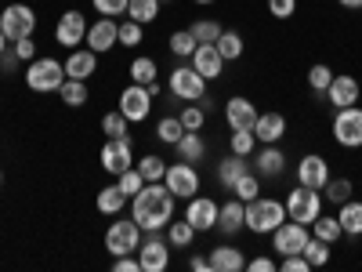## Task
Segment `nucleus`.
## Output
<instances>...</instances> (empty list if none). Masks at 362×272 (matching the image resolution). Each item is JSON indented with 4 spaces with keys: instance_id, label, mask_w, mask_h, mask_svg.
Masks as SVG:
<instances>
[{
    "instance_id": "obj_43",
    "label": "nucleus",
    "mask_w": 362,
    "mask_h": 272,
    "mask_svg": "<svg viewBox=\"0 0 362 272\" xmlns=\"http://www.w3.org/2000/svg\"><path fill=\"white\" fill-rule=\"evenodd\" d=\"M127 128H131V120L119 113V109H112V113L102 116V131H105V138H127Z\"/></svg>"
},
{
    "instance_id": "obj_26",
    "label": "nucleus",
    "mask_w": 362,
    "mask_h": 272,
    "mask_svg": "<svg viewBox=\"0 0 362 272\" xmlns=\"http://www.w3.org/2000/svg\"><path fill=\"white\" fill-rule=\"evenodd\" d=\"M174 149H177V160H189V164H199L206 157V142L199 131H185L174 142Z\"/></svg>"
},
{
    "instance_id": "obj_34",
    "label": "nucleus",
    "mask_w": 362,
    "mask_h": 272,
    "mask_svg": "<svg viewBox=\"0 0 362 272\" xmlns=\"http://www.w3.org/2000/svg\"><path fill=\"white\" fill-rule=\"evenodd\" d=\"M312 236L326 239V244H337V239L344 236V229H341L337 215H319V218L312 222Z\"/></svg>"
},
{
    "instance_id": "obj_39",
    "label": "nucleus",
    "mask_w": 362,
    "mask_h": 272,
    "mask_svg": "<svg viewBox=\"0 0 362 272\" xmlns=\"http://www.w3.org/2000/svg\"><path fill=\"white\" fill-rule=\"evenodd\" d=\"M134 167H138V174H141L145 181H163V174H167V160H163V157H156V153L141 157Z\"/></svg>"
},
{
    "instance_id": "obj_40",
    "label": "nucleus",
    "mask_w": 362,
    "mask_h": 272,
    "mask_svg": "<svg viewBox=\"0 0 362 272\" xmlns=\"http://www.w3.org/2000/svg\"><path fill=\"white\" fill-rule=\"evenodd\" d=\"M329 80H334V69H329L326 62H315V66L308 69V87H312V95H315V98H326Z\"/></svg>"
},
{
    "instance_id": "obj_19",
    "label": "nucleus",
    "mask_w": 362,
    "mask_h": 272,
    "mask_svg": "<svg viewBox=\"0 0 362 272\" xmlns=\"http://www.w3.org/2000/svg\"><path fill=\"white\" fill-rule=\"evenodd\" d=\"M225 124H228L232 131H254V124H257V106H254L250 98H243V95H232V98L225 102Z\"/></svg>"
},
{
    "instance_id": "obj_41",
    "label": "nucleus",
    "mask_w": 362,
    "mask_h": 272,
    "mask_svg": "<svg viewBox=\"0 0 362 272\" xmlns=\"http://www.w3.org/2000/svg\"><path fill=\"white\" fill-rule=\"evenodd\" d=\"M300 254H305V261H308L312 268H322V265L329 261V254H334V251H329V244H326V239L312 236L308 244H305V251H300Z\"/></svg>"
},
{
    "instance_id": "obj_8",
    "label": "nucleus",
    "mask_w": 362,
    "mask_h": 272,
    "mask_svg": "<svg viewBox=\"0 0 362 272\" xmlns=\"http://www.w3.org/2000/svg\"><path fill=\"white\" fill-rule=\"evenodd\" d=\"M163 186L170 189V196H174V200H192V196L199 193V171H196V164H189V160L167 164Z\"/></svg>"
},
{
    "instance_id": "obj_38",
    "label": "nucleus",
    "mask_w": 362,
    "mask_h": 272,
    "mask_svg": "<svg viewBox=\"0 0 362 272\" xmlns=\"http://www.w3.org/2000/svg\"><path fill=\"white\" fill-rule=\"evenodd\" d=\"M189 29H192V37H196L199 44H214V40L225 33V26H221L218 18H196Z\"/></svg>"
},
{
    "instance_id": "obj_16",
    "label": "nucleus",
    "mask_w": 362,
    "mask_h": 272,
    "mask_svg": "<svg viewBox=\"0 0 362 272\" xmlns=\"http://www.w3.org/2000/svg\"><path fill=\"white\" fill-rule=\"evenodd\" d=\"M119 44V22L116 18H105L98 15V22L87 26V37H83V47H90L95 55H105Z\"/></svg>"
},
{
    "instance_id": "obj_47",
    "label": "nucleus",
    "mask_w": 362,
    "mask_h": 272,
    "mask_svg": "<svg viewBox=\"0 0 362 272\" xmlns=\"http://www.w3.org/2000/svg\"><path fill=\"white\" fill-rule=\"evenodd\" d=\"M127 4H131V0H90V8H95L98 15H105V18L127 15Z\"/></svg>"
},
{
    "instance_id": "obj_36",
    "label": "nucleus",
    "mask_w": 362,
    "mask_h": 272,
    "mask_svg": "<svg viewBox=\"0 0 362 272\" xmlns=\"http://www.w3.org/2000/svg\"><path fill=\"white\" fill-rule=\"evenodd\" d=\"M160 8H163L160 0H131V4H127V18L148 26V22H156V18H160Z\"/></svg>"
},
{
    "instance_id": "obj_24",
    "label": "nucleus",
    "mask_w": 362,
    "mask_h": 272,
    "mask_svg": "<svg viewBox=\"0 0 362 272\" xmlns=\"http://www.w3.org/2000/svg\"><path fill=\"white\" fill-rule=\"evenodd\" d=\"M239 229H247V203L239 200V196H232V200L221 203V210H218V232L235 236Z\"/></svg>"
},
{
    "instance_id": "obj_13",
    "label": "nucleus",
    "mask_w": 362,
    "mask_h": 272,
    "mask_svg": "<svg viewBox=\"0 0 362 272\" xmlns=\"http://www.w3.org/2000/svg\"><path fill=\"white\" fill-rule=\"evenodd\" d=\"M308 239H312L308 225L290 222V218H286L279 229H272V247H276V254H300Z\"/></svg>"
},
{
    "instance_id": "obj_17",
    "label": "nucleus",
    "mask_w": 362,
    "mask_h": 272,
    "mask_svg": "<svg viewBox=\"0 0 362 272\" xmlns=\"http://www.w3.org/2000/svg\"><path fill=\"white\" fill-rule=\"evenodd\" d=\"M329 178H334V174H329L326 157H319V153L300 157V164H297V186H308V189H319L322 193Z\"/></svg>"
},
{
    "instance_id": "obj_56",
    "label": "nucleus",
    "mask_w": 362,
    "mask_h": 272,
    "mask_svg": "<svg viewBox=\"0 0 362 272\" xmlns=\"http://www.w3.org/2000/svg\"><path fill=\"white\" fill-rule=\"evenodd\" d=\"M189 265H192L196 272H210V258H203V254H192V258H189Z\"/></svg>"
},
{
    "instance_id": "obj_21",
    "label": "nucleus",
    "mask_w": 362,
    "mask_h": 272,
    "mask_svg": "<svg viewBox=\"0 0 362 272\" xmlns=\"http://www.w3.org/2000/svg\"><path fill=\"white\" fill-rule=\"evenodd\" d=\"M192 69L203 76V80H218L221 73H225V58H221V51L214 47V44H199L196 51H192Z\"/></svg>"
},
{
    "instance_id": "obj_42",
    "label": "nucleus",
    "mask_w": 362,
    "mask_h": 272,
    "mask_svg": "<svg viewBox=\"0 0 362 272\" xmlns=\"http://www.w3.org/2000/svg\"><path fill=\"white\" fill-rule=\"evenodd\" d=\"M177 116H181V128L185 131H203V124H206V109L199 102H185Z\"/></svg>"
},
{
    "instance_id": "obj_50",
    "label": "nucleus",
    "mask_w": 362,
    "mask_h": 272,
    "mask_svg": "<svg viewBox=\"0 0 362 272\" xmlns=\"http://www.w3.org/2000/svg\"><path fill=\"white\" fill-rule=\"evenodd\" d=\"M18 69H25V62L18 58V51H15V47H8L4 55H0V73L11 76V73H18Z\"/></svg>"
},
{
    "instance_id": "obj_31",
    "label": "nucleus",
    "mask_w": 362,
    "mask_h": 272,
    "mask_svg": "<svg viewBox=\"0 0 362 272\" xmlns=\"http://www.w3.org/2000/svg\"><path fill=\"white\" fill-rule=\"evenodd\" d=\"M163 232H167V244H170V247H177V251L192 247V239H196V229H192L185 218H170V225H167Z\"/></svg>"
},
{
    "instance_id": "obj_1",
    "label": "nucleus",
    "mask_w": 362,
    "mask_h": 272,
    "mask_svg": "<svg viewBox=\"0 0 362 272\" xmlns=\"http://www.w3.org/2000/svg\"><path fill=\"white\" fill-rule=\"evenodd\" d=\"M131 218L141 225V232H163L174 218V196L163 181H145L141 193L131 196Z\"/></svg>"
},
{
    "instance_id": "obj_3",
    "label": "nucleus",
    "mask_w": 362,
    "mask_h": 272,
    "mask_svg": "<svg viewBox=\"0 0 362 272\" xmlns=\"http://www.w3.org/2000/svg\"><path fill=\"white\" fill-rule=\"evenodd\" d=\"M286 222V203L272 196H254L247 200V229L257 236H268L272 229H279Z\"/></svg>"
},
{
    "instance_id": "obj_5",
    "label": "nucleus",
    "mask_w": 362,
    "mask_h": 272,
    "mask_svg": "<svg viewBox=\"0 0 362 272\" xmlns=\"http://www.w3.org/2000/svg\"><path fill=\"white\" fill-rule=\"evenodd\" d=\"M283 203H286V218L300 222V225H312L322 215V196H319V189H308V186L290 189V196Z\"/></svg>"
},
{
    "instance_id": "obj_33",
    "label": "nucleus",
    "mask_w": 362,
    "mask_h": 272,
    "mask_svg": "<svg viewBox=\"0 0 362 272\" xmlns=\"http://www.w3.org/2000/svg\"><path fill=\"white\" fill-rule=\"evenodd\" d=\"M167 47H170L174 58H181V62H185V58H192V51L199 47V40L192 37V29H177V33H170Z\"/></svg>"
},
{
    "instance_id": "obj_15",
    "label": "nucleus",
    "mask_w": 362,
    "mask_h": 272,
    "mask_svg": "<svg viewBox=\"0 0 362 272\" xmlns=\"http://www.w3.org/2000/svg\"><path fill=\"white\" fill-rule=\"evenodd\" d=\"M189 207H185V215H181V218H185L196 232H210V229H218V210H221V203H214V200H210V196H192V200H185Z\"/></svg>"
},
{
    "instance_id": "obj_45",
    "label": "nucleus",
    "mask_w": 362,
    "mask_h": 272,
    "mask_svg": "<svg viewBox=\"0 0 362 272\" xmlns=\"http://www.w3.org/2000/svg\"><path fill=\"white\" fill-rule=\"evenodd\" d=\"M254 149H257L254 131H232V138H228V153H235V157H254Z\"/></svg>"
},
{
    "instance_id": "obj_25",
    "label": "nucleus",
    "mask_w": 362,
    "mask_h": 272,
    "mask_svg": "<svg viewBox=\"0 0 362 272\" xmlns=\"http://www.w3.org/2000/svg\"><path fill=\"white\" fill-rule=\"evenodd\" d=\"M206 258H210V268H214V272H239V268H247L243 251L232 247V244H218Z\"/></svg>"
},
{
    "instance_id": "obj_10",
    "label": "nucleus",
    "mask_w": 362,
    "mask_h": 272,
    "mask_svg": "<svg viewBox=\"0 0 362 272\" xmlns=\"http://www.w3.org/2000/svg\"><path fill=\"white\" fill-rule=\"evenodd\" d=\"M138 265H141V272H163L170 265V244H167V236L145 232L141 244H138Z\"/></svg>"
},
{
    "instance_id": "obj_46",
    "label": "nucleus",
    "mask_w": 362,
    "mask_h": 272,
    "mask_svg": "<svg viewBox=\"0 0 362 272\" xmlns=\"http://www.w3.org/2000/svg\"><path fill=\"white\" fill-rule=\"evenodd\" d=\"M181 135H185V128H181V116H163L160 124H156V138L163 145H174Z\"/></svg>"
},
{
    "instance_id": "obj_49",
    "label": "nucleus",
    "mask_w": 362,
    "mask_h": 272,
    "mask_svg": "<svg viewBox=\"0 0 362 272\" xmlns=\"http://www.w3.org/2000/svg\"><path fill=\"white\" fill-rule=\"evenodd\" d=\"M116 186H119V189H124V196L131 200L134 193H141V186H145V178L138 174V167H131V171H124V174H119V178H116Z\"/></svg>"
},
{
    "instance_id": "obj_28",
    "label": "nucleus",
    "mask_w": 362,
    "mask_h": 272,
    "mask_svg": "<svg viewBox=\"0 0 362 272\" xmlns=\"http://www.w3.org/2000/svg\"><path fill=\"white\" fill-rule=\"evenodd\" d=\"M337 222L344 229V236H362V200H344L337 207Z\"/></svg>"
},
{
    "instance_id": "obj_7",
    "label": "nucleus",
    "mask_w": 362,
    "mask_h": 272,
    "mask_svg": "<svg viewBox=\"0 0 362 272\" xmlns=\"http://www.w3.org/2000/svg\"><path fill=\"white\" fill-rule=\"evenodd\" d=\"M0 29H4V37L15 44V40H25L37 33V11L29 4H8L0 11Z\"/></svg>"
},
{
    "instance_id": "obj_4",
    "label": "nucleus",
    "mask_w": 362,
    "mask_h": 272,
    "mask_svg": "<svg viewBox=\"0 0 362 272\" xmlns=\"http://www.w3.org/2000/svg\"><path fill=\"white\" fill-rule=\"evenodd\" d=\"M167 91H170L174 102H199V98H206V80L192 69V62L174 66L170 76H167Z\"/></svg>"
},
{
    "instance_id": "obj_32",
    "label": "nucleus",
    "mask_w": 362,
    "mask_h": 272,
    "mask_svg": "<svg viewBox=\"0 0 362 272\" xmlns=\"http://www.w3.org/2000/svg\"><path fill=\"white\" fill-rule=\"evenodd\" d=\"M58 98H62L69 109H80V106H87V98H90L87 80H69V76H66V84L58 87Z\"/></svg>"
},
{
    "instance_id": "obj_58",
    "label": "nucleus",
    "mask_w": 362,
    "mask_h": 272,
    "mask_svg": "<svg viewBox=\"0 0 362 272\" xmlns=\"http://www.w3.org/2000/svg\"><path fill=\"white\" fill-rule=\"evenodd\" d=\"M8 44H11V40L4 37V29H0V55H4V51H8Z\"/></svg>"
},
{
    "instance_id": "obj_20",
    "label": "nucleus",
    "mask_w": 362,
    "mask_h": 272,
    "mask_svg": "<svg viewBox=\"0 0 362 272\" xmlns=\"http://www.w3.org/2000/svg\"><path fill=\"white\" fill-rule=\"evenodd\" d=\"M286 135V116L279 109H268V113H257V124H254V138L257 145H279Z\"/></svg>"
},
{
    "instance_id": "obj_9",
    "label": "nucleus",
    "mask_w": 362,
    "mask_h": 272,
    "mask_svg": "<svg viewBox=\"0 0 362 272\" xmlns=\"http://www.w3.org/2000/svg\"><path fill=\"white\" fill-rule=\"evenodd\" d=\"M153 102H156V95L148 87H141V84H131V87H124L119 91V113H124L131 124H145L148 120V113H153Z\"/></svg>"
},
{
    "instance_id": "obj_18",
    "label": "nucleus",
    "mask_w": 362,
    "mask_h": 272,
    "mask_svg": "<svg viewBox=\"0 0 362 272\" xmlns=\"http://www.w3.org/2000/svg\"><path fill=\"white\" fill-rule=\"evenodd\" d=\"M358 95H362V87L351 73H334V80H329L326 87V102L334 106V109H348V106H358Z\"/></svg>"
},
{
    "instance_id": "obj_14",
    "label": "nucleus",
    "mask_w": 362,
    "mask_h": 272,
    "mask_svg": "<svg viewBox=\"0 0 362 272\" xmlns=\"http://www.w3.org/2000/svg\"><path fill=\"white\" fill-rule=\"evenodd\" d=\"M87 26H90V22H87L83 11H73V8L62 11V18L54 22V44H62V47H69V51L80 47L83 37H87Z\"/></svg>"
},
{
    "instance_id": "obj_35",
    "label": "nucleus",
    "mask_w": 362,
    "mask_h": 272,
    "mask_svg": "<svg viewBox=\"0 0 362 272\" xmlns=\"http://www.w3.org/2000/svg\"><path fill=\"white\" fill-rule=\"evenodd\" d=\"M214 47L221 51V58H225V62H235V58H239V55H243V51H247V44H243V37H239V33H235V29H225V33H221V37L214 40Z\"/></svg>"
},
{
    "instance_id": "obj_11",
    "label": "nucleus",
    "mask_w": 362,
    "mask_h": 272,
    "mask_svg": "<svg viewBox=\"0 0 362 272\" xmlns=\"http://www.w3.org/2000/svg\"><path fill=\"white\" fill-rule=\"evenodd\" d=\"M131 167H134V142H131V135L127 138H109L102 145V171L112 174V178H119V174L131 171Z\"/></svg>"
},
{
    "instance_id": "obj_29",
    "label": "nucleus",
    "mask_w": 362,
    "mask_h": 272,
    "mask_svg": "<svg viewBox=\"0 0 362 272\" xmlns=\"http://www.w3.org/2000/svg\"><path fill=\"white\" fill-rule=\"evenodd\" d=\"M250 171V157H235V153H228L221 164H218V181L225 189H232L235 186V178L239 174H247Z\"/></svg>"
},
{
    "instance_id": "obj_30",
    "label": "nucleus",
    "mask_w": 362,
    "mask_h": 272,
    "mask_svg": "<svg viewBox=\"0 0 362 272\" xmlns=\"http://www.w3.org/2000/svg\"><path fill=\"white\" fill-rule=\"evenodd\" d=\"M131 84H141V87H148V84H156V73H160V66H156V58L153 55H138L134 62H131Z\"/></svg>"
},
{
    "instance_id": "obj_44",
    "label": "nucleus",
    "mask_w": 362,
    "mask_h": 272,
    "mask_svg": "<svg viewBox=\"0 0 362 272\" xmlns=\"http://www.w3.org/2000/svg\"><path fill=\"white\" fill-rule=\"evenodd\" d=\"M322 193H326V200H329V203H337V207H341L344 200H351V196H355V186H351L348 178H329Z\"/></svg>"
},
{
    "instance_id": "obj_22",
    "label": "nucleus",
    "mask_w": 362,
    "mask_h": 272,
    "mask_svg": "<svg viewBox=\"0 0 362 272\" xmlns=\"http://www.w3.org/2000/svg\"><path fill=\"white\" fill-rule=\"evenodd\" d=\"M98 73V55L90 47H73L66 58V76L69 80H90Z\"/></svg>"
},
{
    "instance_id": "obj_53",
    "label": "nucleus",
    "mask_w": 362,
    "mask_h": 272,
    "mask_svg": "<svg viewBox=\"0 0 362 272\" xmlns=\"http://www.w3.org/2000/svg\"><path fill=\"white\" fill-rule=\"evenodd\" d=\"M11 47L18 51V58H22V62H33V58H37V44H33V37H25V40H15Z\"/></svg>"
},
{
    "instance_id": "obj_6",
    "label": "nucleus",
    "mask_w": 362,
    "mask_h": 272,
    "mask_svg": "<svg viewBox=\"0 0 362 272\" xmlns=\"http://www.w3.org/2000/svg\"><path fill=\"white\" fill-rule=\"evenodd\" d=\"M138 244H141V225L134 218H116L109 229H105V251L112 258L119 254H138Z\"/></svg>"
},
{
    "instance_id": "obj_61",
    "label": "nucleus",
    "mask_w": 362,
    "mask_h": 272,
    "mask_svg": "<svg viewBox=\"0 0 362 272\" xmlns=\"http://www.w3.org/2000/svg\"><path fill=\"white\" fill-rule=\"evenodd\" d=\"M160 4H170V0H160Z\"/></svg>"
},
{
    "instance_id": "obj_12",
    "label": "nucleus",
    "mask_w": 362,
    "mask_h": 272,
    "mask_svg": "<svg viewBox=\"0 0 362 272\" xmlns=\"http://www.w3.org/2000/svg\"><path fill=\"white\" fill-rule=\"evenodd\" d=\"M334 142L344 145V149H362V109L358 106L337 109V116H334Z\"/></svg>"
},
{
    "instance_id": "obj_55",
    "label": "nucleus",
    "mask_w": 362,
    "mask_h": 272,
    "mask_svg": "<svg viewBox=\"0 0 362 272\" xmlns=\"http://www.w3.org/2000/svg\"><path fill=\"white\" fill-rule=\"evenodd\" d=\"M247 268H250V272H276V261H272L268 254H261V258H250Z\"/></svg>"
},
{
    "instance_id": "obj_2",
    "label": "nucleus",
    "mask_w": 362,
    "mask_h": 272,
    "mask_svg": "<svg viewBox=\"0 0 362 272\" xmlns=\"http://www.w3.org/2000/svg\"><path fill=\"white\" fill-rule=\"evenodd\" d=\"M66 84V62H58L51 55H40L33 62H25V87L37 95H58V87Z\"/></svg>"
},
{
    "instance_id": "obj_54",
    "label": "nucleus",
    "mask_w": 362,
    "mask_h": 272,
    "mask_svg": "<svg viewBox=\"0 0 362 272\" xmlns=\"http://www.w3.org/2000/svg\"><path fill=\"white\" fill-rule=\"evenodd\" d=\"M312 265L305 261V254H283V272H308Z\"/></svg>"
},
{
    "instance_id": "obj_37",
    "label": "nucleus",
    "mask_w": 362,
    "mask_h": 272,
    "mask_svg": "<svg viewBox=\"0 0 362 272\" xmlns=\"http://www.w3.org/2000/svg\"><path fill=\"white\" fill-rule=\"evenodd\" d=\"M228 193H232V196H239L243 203H247V200H254V196H261V178L254 174V167H250L247 174H239V178H235V186H232Z\"/></svg>"
},
{
    "instance_id": "obj_60",
    "label": "nucleus",
    "mask_w": 362,
    "mask_h": 272,
    "mask_svg": "<svg viewBox=\"0 0 362 272\" xmlns=\"http://www.w3.org/2000/svg\"><path fill=\"white\" fill-rule=\"evenodd\" d=\"M0 186H4V171H0Z\"/></svg>"
},
{
    "instance_id": "obj_52",
    "label": "nucleus",
    "mask_w": 362,
    "mask_h": 272,
    "mask_svg": "<svg viewBox=\"0 0 362 272\" xmlns=\"http://www.w3.org/2000/svg\"><path fill=\"white\" fill-rule=\"evenodd\" d=\"M112 272H141L138 254H119V258H112Z\"/></svg>"
},
{
    "instance_id": "obj_57",
    "label": "nucleus",
    "mask_w": 362,
    "mask_h": 272,
    "mask_svg": "<svg viewBox=\"0 0 362 272\" xmlns=\"http://www.w3.org/2000/svg\"><path fill=\"white\" fill-rule=\"evenodd\" d=\"M344 11H362V0H337Z\"/></svg>"
},
{
    "instance_id": "obj_27",
    "label": "nucleus",
    "mask_w": 362,
    "mask_h": 272,
    "mask_svg": "<svg viewBox=\"0 0 362 272\" xmlns=\"http://www.w3.org/2000/svg\"><path fill=\"white\" fill-rule=\"evenodd\" d=\"M131 200L124 196V189L119 186H102L98 196H95V207H98V215H124V207Z\"/></svg>"
},
{
    "instance_id": "obj_51",
    "label": "nucleus",
    "mask_w": 362,
    "mask_h": 272,
    "mask_svg": "<svg viewBox=\"0 0 362 272\" xmlns=\"http://www.w3.org/2000/svg\"><path fill=\"white\" fill-rule=\"evenodd\" d=\"M272 18H293L297 15V0H268Z\"/></svg>"
},
{
    "instance_id": "obj_48",
    "label": "nucleus",
    "mask_w": 362,
    "mask_h": 272,
    "mask_svg": "<svg viewBox=\"0 0 362 272\" xmlns=\"http://www.w3.org/2000/svg\"><path fill=\"white\" fill-rule=\"evenodd\" d=\"M119 44H124V47H138L141 44V22H134V18L119 22Z\"/></svg>"
},
{
    "instance_id": "obj_59",
    "label": "nucleus",
    "mask_w": 362,
    "mask_h": 272,
    "mask_svg": "<svg viewBox=\"0 0 362 272\" xmlns=\"http://www.w3.org/2000/svg\"><path fill=\"white\" fill-rule=\"evenodd\" d=\"M192 4H218V0H192Z\"/></svg>"
},
{
    "instance_id": "obj_23",
    "label": "nucleus",
    "mask_w": 362,
    "mask_h": 272,
    "mask_svg": "<svg viewBox=\"0 0 362 272\" xmlns=\"http://www.w3.org/2000/svg\"><path fill=\"white\" fill-rule=\"evenodd\" d=\"M254 174L257 178H279L283 171H286V153L279 145H261V153L254 157Z\"/></svg>"
}]
</instances>
